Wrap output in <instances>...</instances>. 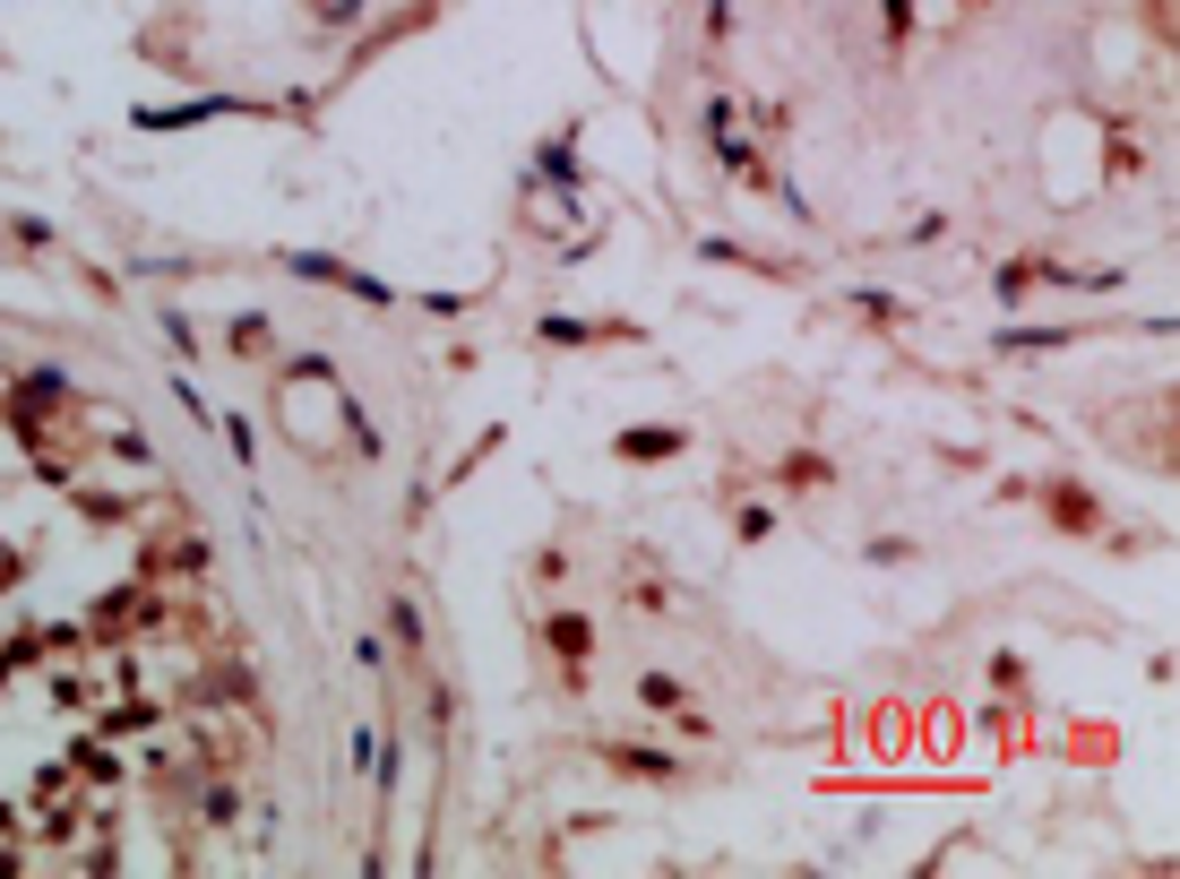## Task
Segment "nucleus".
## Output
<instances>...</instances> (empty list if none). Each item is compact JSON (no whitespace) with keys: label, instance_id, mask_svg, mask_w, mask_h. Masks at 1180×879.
Instances as JSON below:
<instances>
[{"label":"nucleus","instance_id":"f03ea898","mask_svg":"<svg viewBox=\"0 0 1180 879\" xmlns=\"http://www.w3.org/2000/svg\"><path fill=\"white\" fill-rule=\"evenodd\" d=\"M552 646H561V655H587V646H594V629L561 613V621H552Z\"/></svg>","mask_w":1180,"mask_h":879},{"label":"nucleus","instance_id":"f257e3e1","mask_svg":"<svg viewBox=\"0 0 1180 879\" xmlns=\"http://www.w3.org/2000/svg\"><path fill=\"white\" fill-rule=\"evenodd\" d=\"M681 449V431H629L620 440V457H673Z\"/></svg>","mask_w":1180,"mask_h":879}]
</instances>
